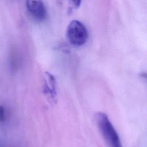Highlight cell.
<instances>
[{"label":"cell","instance_id":"6da1fadb","mask_svg":"<svg viewBox=\"0 0 147 147\" xmlns=\"http://www.w3.org/2000/svg\"><path fill=\"white\" fill-rule=\"evenodd\" d=\"M98 127L103 137L110 147H122L120 138L107 117L103 113H98L95 116Z\"/></svg>","mask_w":147,"mask_h":147},{"label":"cell","instance_id":"7a4b0ae2","mask_svg":"<svg viewBox=\"0 0 147 147\" xmlns=\"http://www.w3.org/2000/svg\"><path fill=\"white\" fill-rule=\"evenodd\" d=\"M67 36L69 41L74 45L80 46L87 41L88 33L84 25L78 20L72 21L68 26Z\"/></svg>","mask_w":147,"mask_h":147},{"label":"cell","instance_id":"3957f363","mask_svg":"<svg viewBox=\"0 0 147 147\" xmlns=\"http://www.w3.org/2000/svg\"><path fill=\"white\" fill-rule=\"evenodd\" d=\"M26 5L30 14L36 20L42 21L46 16V9L42 0H26Z\"/></svg>","mask_w":147,"mask_h":147},{"label":"cell","instance_id":"277c9868","mask_svg":"<svg viewBox=\"0 0 147 147\" xmlns=\"http://www.w3.org/2000/svg\"><path fill=\"white\" fill-rule=\"evenodd\" d=\"M6 120L5 110L3 106L0 105V122H2Z\"/></svg>","mask_w":147,"mask_h":147},{"label":"cell","instance_id":"5b68a950","mask_svg":"<svg viewBox=\"0 0 147 147\" xmlns=\"http://www.w3.org/2000/svg\"><path fill=\"white\" fill-rule=\"evenodd\" d=\"M72 4L76 7H78L81 3V0H69Z\"/></svg>","mask_w":147,"mask_h":147}]
</instances>
